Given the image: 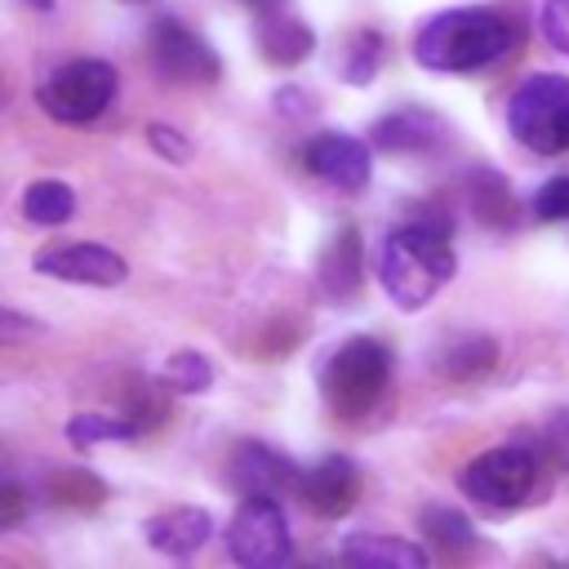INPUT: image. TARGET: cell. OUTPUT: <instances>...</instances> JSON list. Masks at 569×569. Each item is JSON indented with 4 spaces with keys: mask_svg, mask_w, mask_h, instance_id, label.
I'll use <instances>...</instances> for the list:
<instances>
[{
    "mask_svg": "<svg viewBox=\"0 0 569 569\" xmlns=\"http://www.w3.org/2000/svg\"><path fill=\"white\" fill-rule=\"evenodd\" d=\"M507 129L533 156H560L569 147V76H525L507 98Z\"/></svg>",
    "mask_w": 569,
    "mask_h": 569,
    "instance_id": "5b68a950",
    "label": "cell"
},
{
    "mask_svg": "<svg viewBox=\"0 0 569 569\" xmlns=\"http://www.w3.org/2000/svg\"><path fill=\"white\" fill-rule=\"evenodd\" d=\"M147 422L138 418H107V413H76L67 422V440L76 449H93V445H111V440H133Z\"/></svg>",
    "mask_w": 569,
    "mask_h": 569,
    "instance_id": "d6986e66",
    "label": "cell"
},
{
    "mask_svg": "<svg viewBox=\"0 0 569 569\" xmlns=\"http://www.w3.org/2000/svg\"><path fill=\"white\" fill-rule=\"evenodd\" d=\"M449 276H453V249L445 227H427V222L396 227L378 253V280L400 311L427 307L449 284Z\"/></svg>",
    "mask_w": 569,
    "mask_h": 569,
    "instance_id": "7a4b0ae2",
    "label": "cell"
},
{
    "mask_svg": "<svg viewBox=\"0 0 569 569\" xmlns=\"http://www.w3.org/2000/svg\"><path fill=\"white\" fill-rule=\"evenodd\" d=\"M160 382L169 387V391H178V396H196V391H204L209 382H213V365L200 356V351H173L169 360H164V369H160Z\"/></svg>",
    "mask_w": 569,
    "mask_h": 569,
    "instance_id": "44dd1931",
    "label": "cell"
},
{
    "mask_svg": "<svg viewBox=\"0 0 569 569\" xmlns=\"http://www.w3.org/2000/svg\"><path fill=\"white\" fill-rule=\"evenodd\" d=\"M542 453H547L556 467L569 471V409H560V413L547 418V427H542Z\"/></svg>",
    "mask_w": 569,
    "mask_h": 569,
    "instance_id": "484cf974",
    "label": "cell"
},
{
    "mask_svg": "<svg viewBox=\"0 0 569 569\" xmlns=\"http://www.w3.org/2000/svg\"><path fill=\"white\" fill-rule=\"evenodd\" d=\"M227 551L244 569H276L293 556L289 520L276 498H244L227 525Z\"/></svg>",
    "mask_w": 569,
    "mask_h": 569,
    "instance_id": "52a82bcc",
    "label": "cell"
},
{
    "mask_svg": "<svg viewBox=\"0 0 569 569\" xmlns=\"http://www.w3.org/2000/svg\"><path fill=\"white\" fill-rule=\"evenodd\" d=\"M18 502H22V493H18V485L9 480V485H4V516H0V525H13V520H18Z\"/></svg>",
    "mask_w": 569,
    "mask_h": 569,
    "instance_id": "83f0119b",
    "label": "cell"
},
{
    "mask_svg": "<svg viewBox=\"0 0 569 569\" xmlns=\"http://www.w3.org/2000/svg\"><path fill=\"white\" fill-rule=\"evenodd\" d=\"M120 76L102 58H71L36 84V102L62 124H89L116 102Z\"/></svg>",
    "mask_w": 569,
    "mask_h": 569,
    "instance_id": "8992f818",
    "label": "cell"
},
{
    "mask_svg": "<svg viewBox=\"0 0 569 569\" xmlns=\"http://www.w3.org/2000/svg\"><path fill=\"white\" fill-rule=\"evenodd\" d=\"M422 529H427L440 547H449V551L476 547V525H471L462 511H453V507H427V511H422Z\"/></svg>",
    "mask_w": 569,
    "mask_h": 569,
    "instance_id": "603a6c76",
    "label": "cell"
},
{
    "mask_svg": "<svg viewBox=\"0 0 569 569\" xmlns=\"http://www.w3.org/2000/svg\"><path fill=\"white\" fill-rule=\"evenodd\" d=\"M151 67L164 76V80H178V84H209L218 80L222 62L218 53L196 36L187 31L182 22L173 18H160L151 27Z\"/></svg>",
    "mask_w": 569,
    "mask_h": 569,
    "instance_id": "ba28073f",
    "label": "cell"
},
{
    "mask_svg": "<svg viewBox=\"0 0 569 569\" xmlns=\"http://www.w3.org/2000/svg\"><path fill=\"white\" fill-rule=\"evenodd\" d=\"M244 4H271V0H244Z\"/></svg>",
    "mask_w": 569,
    "mask_h": 569,
    "instance_id": "f1b7e54d",
    "label": "cell"
},
{
    "mask_svg": "<svg viewBox=\"0 0 569 569\" xmlns=\"http://www.w3.org/2000/svg\"><path fill=\"white\" fill-rule=\"evenodd\" d=\"M307 169L316 178H325L329 187H338V191H365L369 178H373V156L360 138L325 129L307 142Z\"/></svg>",
    "mask_w": 569,
    "mask_h": 569,
    "instance_id": "8fae6325",
    "label": "cell"
},
{
    "mask_svg": "<svg viewBox=\"0 0 569 569\" xmlns=\"http://www.w3.org/2000/svg\"><path fill=\"white\" fill-rule=\"evenodd\" d=\"M142 533H147V542H151L160 556L187 560V556H196V551L209 542L213 516H209L204 507H164V511L147 516Z\"/></svg>",
    "mask_w": 569,
    "mask_h": 569,
    "instance_id": "4fadbf2b",
    "label": "cell"
},
{
    "mask_svg": "<svg viewBox=\"0 0 569 569\" xmlns=\"http://www.w3.org/2000/svg\"><path fill=\"white\" fill-rule=\"evenodd\" d=\"M542 458H547L542 449H525V445L485 449L458 471V489L476 507H485L493 516H507L516 507L538 502V493L547 489V462Z\"/></svg>",
    "mask_w": 569,
    "mask_h": 569,
    "instance_id": "3957f363",
    "label": "cell"
},
{
    "mask_svg": "<svg viewBox=\"0 0 569 569\" xmlns=\"http://www.w3.org/2000/svg\"><path fill=\"white\" fill-rule=\"evenodd\" d=\"M298 493L307 498V507H311L316 516H329V520H333V516H347L351 502H356V493H360V471H356L351 458L329 453V458H320L311 471H302Z\"/></svg>",
    "mask_w": 569,
    "mask_h": 569,
    "instance_id": "7c38bea8",
    "label": "cell"
},
{
    "mask_svg": "<svg viewBox=\"0 0 569 569\" xmlns=\"http://www.w3.org/2000/svg\"><path fill=\"white\" fill-rule=\"evenodd\" d=\"M227 480L240 498H284L289 489L302 485V471L271 445L244 440V445H236V453L227 462Z\"/></svg>",
    "mask_w": 569,
    "mask_h": 569,
    "instance_id": "30bf717a",
    "label": "cell"
},
{
    "mask_svg": "<svg viewBox=\"0 0 569 569\" xmlns=\"http://www.w3.org/2000/svg\"><path fill=\"white\" fill-rule=\"evenodd\" d=\"M36 271L53 276V280H71V284H93V289H116L124 284L129 267L116 249L98 244V240H62L49 244L44 253H36Z\"/></svg>",
    "mask_w": 569,
    "mask_h": 569,
    "instance_id": "9c48e42d",
    "label": "cell"
},
{
    "mask_svg": "<svg viewBox=\"0 0 569 569\" xmlns=\"http://www.w3.org/2000/svg\"><path fill=\"white\" fill-rule=\"evenodd\" d=\"M311 44L316 40H311V27L302 18H293L284 9L262 13V22H258V49H262V58L271 67H298L311 53Z\"/></svg>",
    "mask_w": 569,
    "mask_h": 569,
    "instance_id": "9a60e30c",
    "label": "cell"
},
{
    "mask_svg": "<svg viewBox=\"0 0 569 569\" xmlns=\"http://www.w3.org/2000/svg\"><path fill=\"white\" fill-rule=\"evenodd\" d=\"M436 133H440V120L431 111H418V107H405V111L373 124V142L382 151H427Z\"/></svg>",
    "mask_w": 569,
    "mask_h": 569,
    "instance_id": "e0dca14e",
    "label": "cell"
},
{
    "mask_svg": "<svg viewBox=\"0 0 569 569\" xmlns=\"http://www.w3.org/2000/svg\"><path fill=\"white\" fill-rule=\"evenodd\" d=\"M516 49V22L498 9H445L413 36V58L440 76H467L502 62Z\"/></svg>",
    "mask_w": 569,
    "mask_h": 569,
    "instance_id": "6da1fadb",
    "label": "cell"
},
{
    "mask_svg": "<svg viewBox=\"0 0 569 569\" xmlns=\"http://www.w3.org/2000/svg\"><path fill=\"white\" fill-rule=\"evenodd\" d=\"M538 27H542L547 44H551L556 53H565V58H569V0H542Z\"/></svg>",
    "mask_w": 569,
    "mask_h": 569,
    "instance_id": "d4e9b609",
    "label": "cell"
},
{
    "mask_svg": "<svg viewBox=\"0 0 569 569\" xmlns=\"http://www.w3.org/2000/svg\"><path fill=\"white\" fill-rule=\"evenodd\" d=\"M493 356H498V347H493L489 338L467 333V338H458V342H449V347L440 351V369H445L449 378H476V373H485V369L493 365Z\"/></svg>",
    "mask_w": 569,
    "mask_h": 569,
    "instance_id": "ffe728a7",
    "label": "cell"
},
{
    "mask_svg": "<svg viewBox=\"0 0 569 569\" xmlns=\"http://www.w3.org/2000/svg\"><path fill=\"white\" fill-rule=\"evenodd\" d=\"M533 218H542V222H569V173H556V178H547L533 191Z\"/></svg>",
    "mask_w": 569,
    "mask_h": 569,
    "instance_id": "cb8c5ba5",
    "label": "cell"
},
{
    "mask_svg": "<svg viewBox=\"0 0 569 569\" xmlns=\"http://www.w3.org/2000/svg\"><path fill=\"white\" fill-rule=\"evenodd\" d=\"M147 138H151V147H156L164 160H187V156H191L187 138H182L178 129H169V124H151V129H147Z\"/></svg>",
    "mask_w": 569,
    "mask_h": 569,
    "instance_id": "4316f807",
    "label": "cell"
},
{
    "mask_svg": "<svg viewBox=\"0 0 569 569\" xmlns=\"http://www.w3.org/2000/svg\"><path fill=\"white\" fill-rule=\"evenodd\" d=\"M382 67V36L378 31H356L342 49V80L347 84H369Z\"/></svg>",
    "mask_w": 569,
    "mask_h": 569,
    "instance_id": "7402d4cb",
    "label": "cell"
},
{
    "mask_svg": "<svg viewBox=\"0 0 569 569\" xmlns=\"http://www.w3.org/2000/svg\"><path fill=\"white\" fill-rule=\"evenodd\" d=\"M387 378H391V351L378 338L356 333L329 351V360L320 369V391L338 418L356 422L382 400Z\"/></svg>",
    "mask_w": 569,
    "mask_h": 569,
    "instance_id": "277c9868",
    "label": "cell"
},
{
    "mask_svg": "<svg viewBox=\"0 0 569 569\" xmlns=\"http://www.w3.org/2000/svg\"><path fill=\"white\" fill-rule=\"evenodd\" d=\"M22 213L36 227H58V222L76 218V191L67 182H58V178H40V182H31L22 191Z\"/></svg>",
    "mask_w": 569,
    "mask_h": 569,
    "instance_id": "ac0fdd59",
    "label": "cell"
},
{
    "mask_svg": "<svg viewBox=\"0 0 569 569\" xmlns=\"http://www.w3.org/2000/svg\"><path fill=\"white\" fill-rule=\"evenodd\" d=\"M338 556L356 569H422L427 565L422 547L405 538H387V533H351Z\"/></svg>",
    "mask_w": 569,
    "mask_h": 569,
    "instance_id": "5bb4252c",
    "label": "cell"
},
{
    "mask_svg": "<svg viewBox=\"0 0 569 569\" xmlns=\"http://www.w3.org/2000/svg\"><path fill=\"white\" fill-rule=\"evenodd\" d=\"M360 289V231L342 227L333 244L320 253V293L329 302H347Z\"/></svg>",
    "mask_w": 569,
    "mask_h": 569,
    "instance_id": "2e32d148",
    "label": "cell"
}]
</instances>
